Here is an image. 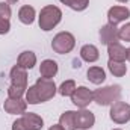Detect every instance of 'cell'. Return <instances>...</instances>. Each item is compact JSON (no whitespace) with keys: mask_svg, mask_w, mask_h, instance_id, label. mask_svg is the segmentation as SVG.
Listing matches in <instances>:
<instances>
[{"mask_svg":"<svg viewBox=\"0 0 130 130\" xmlns=\"http://www.w3.org/2000/svg\"><path fill=\"white\" fill-rule=\"evenodd\" d=\"M61 20H62V11L55 5H47L39 12L38 24H39L41 30L50 32L61 23Z\"/></svg>","mask_w":130,"mask_h":130,"instance_id":"obj_1","label":"cell"},{"mask_svg":"<svg viewBox=\"0 0 130 130\" xmlns=\"http://www.w3.org/2000/svg\"><path fill=\"white\" fill-rule=\"evenodd\" d=\"M121 98V86L120 85H109L94 91V101L98 106H110Z\"/></svg>","mask_w":130,"mask_h":130,"instance_id":"obj_2","label":"cell"},{"mask_svg":"<svg viewBox=\"0 0 130 130\" xmlns=\"http://www.w3.org/2000/svg\"><path fill=\"white\" fill-rule=\"evenodd\" d=\"M76 45V38L70 32H59L55 35L52 41V48L58 55H67L70 53Z\"/></svg>","mask_w":130,"mask_h":130,"instance_id":"obj_3","label":"cell"},{"mask_svg":"<svg viewBox=\"0 0 130 130\" xmlns=\"http://www.w3.org/2000/svg\"><path fill=\"white\" fill-rule=\"evenodd\" d=\"M35 88H36V92H38V97L41 100V103L52 100L55 97V94L58 92V88H56V83L53 82V79L39 77L35 83Z\"/></svg>","mask_w":130,"mask_h":130,"instance_id":"obj_4","label":"cell"},{"mask_svg":"<svg viewBox=\"0 0 130 130\" xmlns=\"http://www.w3.org/2000/svg\"><path fill=\"white\" fill-rule=\"evenodd\" d=\"M110 120L115 124H126L130 121V104L126 101H115L110 104V112H109Z\"/></svg>","mask_w":130,"mask_h":130,"instance_id":"obj_5","label":"cell"},{"mask_svg":"<svg viewBox=\"0 0 130 130\" xmlns=\"http://www.w3.org/2000/svg\"><path fill=\"white\" fill-rule=\"evenodd\" d=\"M71 101L74 106H77L80 109H86L89 106V103L94 101V92L91 89H88L86 86H77L71 95Z\"/></svg>","mask_w":130,"mask_h":130,"instance_id":"obj_6","label":"cell"},{"mask_svg":"<svg viewBox=\"0 0 130 130\" xmlns=\"http://www.w3.org/2000/svg\"><path fill=\"white\" fill-rule=\"evenodd\" d=\"M11 77V85L20 89L27 91V70L21 68L20 65H14L9 73Z\"/></svg>","mask_w":130,"mask_h":130,"instance_id":"obj_7","label":"cell"},{"mask_svg":"<svg viewBox=\"0 0 130 130\" xmlns=\"http://www.w3.org/2000/svg\"><path fill=\"white\" fill-rule=\"evenodd\" d=\"M98 35H100V42L104 44V45H110V44L120 41L117 24H110V23H107V24L101 26V29H100V33H98Z\"/></svg>","mask_w":130,"mask_h":130,"instance_id":"obj_8","label":"cell"},{"mask_svg":"<svg viewBox=\"0 0 130 130\" xmlns=\"http://www.w3.org/2000/svg\"><path fill=\"white\" fill-rule=\"evenodd\" d=\"M95 124V117L88 109H80L76 112V127L80 130H88Z\"/></svg>","mask_w":130,"mask_h":130,"instance_id":"obj_9","label":"cell"},{"mask_svg":"<svg viewBox=\"0 0 130 130\" xmlns=\"http://www.w3.org/2000/svg\"><path fill=\"white\" fill-rule=\"evenodd\" d=\"M127 18H130V9L126 6H112L109 11H107V21L110 24H118V23H123L126 21Z\"/></svg>","mask_w":130,"mask_h":130,"instance_id":"obj_10","label":"cell"},{"mask_svg":"<svg viewBox=\"0 0 130 130\" xmlns=\"http://www.w3.org/2000/svg\"><path fill=\"white\" fill-rule=\"evenodd\" d=\"M5 110L9 115H23L27 109V101L23 98H6L3 104Z\"/></svg>","mask_w":130,"mask_h":130,"instance_id":"obj_11","label":"cell"},{"mask_svg":"<svg viewBox=\"0 0 130 130\" xmlns=\"http://www.w3.org/2000/svg\"><path fill=\"white\" fill-rule=\"evenodd\" d=\"M107 55H109L110 61L124 62L127 59V48L124 45H121L120 42H113V44L107 45Z\"/></svg>","mask_w":130,"mask_h":130,"instance_id":"obj_12","label":"cell"},{"mask_svg":"<svg viewBox=\"0 0 130 130\" xmlns=\"http://www.w3.org/2000/svg\"><path fill=\"white\" fill-rule=\"evenodd\" d=\"M58 71H59L58 62L53 61V59H45V61H42L41 65H39V74L44 79H53L58 74Z\"/></svg>","mask_w":130,"mask_h":130,"instance_id":"obj_13","label":"cell"},{"mask_svg":"<svg viewBox=\"0 0 130 130\" xmlns=\"http://www.w3.org/2000/svg\"><path fill=\"white\" fill-rule=\"evenodd\" d=\"M80 58L88 62V64H92V62H97L98 58H100V52L94 44H85L82 48H80Z\"/></svg>","mask_w":130,"mask_h":130,"instance_id":"obj_14","label":"cell"},{"mask_svg":"<svg viewBox=\"0 0 130 130\" xmlns=\"http://www.w3.org/2000/svg\"><path fill=\"white\" fill-rule=\"evenodd\" d=\"M21 120H23L24 124L29 127V130H41L42 126H44V120H42L39 115L33 113V112H29V113L24 112V113L21 115Z\"/></svg>","mask_w":130,"mask_h":130,"instance_id":"obj_15","label":"cell"},{"mask_svg":"<svg viewBox=\"0 0 130 130\" xmlns=\"http://www.w3.org/2000/svg\"><path fill=\"white\" fill-rule=\"evenodd\" d=\"M17 65H20L24 70H32L36 65V55L30 50H26V52L20 53V56L17 59Z\"/></svg>","mask_w":130,"mask_h":130,"instance_id":"obj_16","label":"cell"},{"mask_svg":"<svg viewBox=\"0 0 130 130\" xmlns=\"http://www.w3.org/2000/svg\"><path fill=\"white\" fill-rule=\"evenodd\" d=\"M36 18V11L35 8L30 5H24L20 8L18 11V20L23 23V24H32Z\"/></svg>","mask_w":130,"mask_h":130,"instance_id":"obj_17","label":"cell"},{"mask_svg":"<svg viewBox=\"0 0 130 130\" xmlns=\"http://www.w3.org/2000/svg\"><path fill=\"white\" fill-rule=\"evenodd\" d=\"M86 76H88V80L94 85H101L104 80H106V71L101 68V67H91L88 71H86Z\"/></svg>","mask_w":130,"mask_h":130,"instance_id":"obj_18","label":"cell"},{"mask_svg":"<svg viewBox=\"0 0 130 130\" xmlns=\"http://www.w3.org/2000/svg\"><path fill=\"white\" fill-rule=\"evenodd\" d=\"M59 124L64 130H76V112L74 110H65L59 117Z\"/></svg>","mask_w":130,"mask_h":130,"instance_id":"obj_19","label":"cell"},{"mask_svg":"<svg viewBox=\"0 0 130 130\" xmlns=\"http://www.w3.org/2000/svg\"><path fill=\"white\" fill-rule=\"evenodd\" d=\"M107 68H109V71H110L115 77H123V76H126V73H127V65H126V62H118V61H110V59H109Z\"/></svg>","mask_w":130,"mask_h":130,"instance_id":"obj_20","label":"cell"},{"mask_svg":"<svg viewBox=\"0 0 130 130\" xmlns=\"http://www.w3.org/2000/svg\"><path fill=\"white\" fill-rule=\"evenodd\" d=\"M76 82L74 80H65V82H62V85L58 88V92L62 95V97H71L73 95V92L76 91Z\"/></svg>","mask_w":130,"mask_h":130,"instance_id":"obj_21","label":"cell"},{"mask_svg":"<svg viewBox=\"0 0 130 130\" xmlns=\"http://www.w3.org/2000/svg\"><path fill=\"white\" fill-rule=\"evenodd\" d=\"M26 101H27V104H39V103H41L35 85L27 88V91H26Z\"/></svg>","mask_w":130,"mask_h":130,"instance_id":"obj_22","label":"cell"},{"mask_svg":"<svg viewBox=\"0 0 130 130\" xmlns=\"http://www.w3.org/2000/svg\"><path fill=\"white\" fill-rule=\"evenodd\" d=\"M68 6H70L73 11L82 12V11H85V9L89 6V0H70Z\"/></svg>","mask_w":130,"mask_h":130,"instance_id":"obj_23","label":"cell"},{"mask_svg":"<svg viewBox=\"0 0 130 130\" xmlns=\"http://www.w3.org/2000/svg\"><path fill=\"white\" fill-rule=\"evenodd\" d=\"M11 15H12L11 5L5 3V2H0V20H9L11 21Z\"/></svg>","mask_w":130,"mask_h":130,"instance_id":"obj_24","label":"cell"},{"mask_svg":"<svg viewBox=\"0 0 130 130\" xmlns=\"http://www.w3.org/2000/svg\"><path fill=\"white\" fill-rule=\"evenodd\" d=\"M118 36H120L121 41L130 42V23H126L123 27L118 29Z\"/></svg>","mask_w":130,"mask_h":130,"instance_id":"obj_25","label":"cell"},{"mask_svg":"<svg viewBox=\"0 0 130 130\" xmlns=\"http://www.w3.org/2000/svg\"><path fill=\"white\" fill-rule=\"evenodd\" d=\"M26 94L24 89H20V88H15V86H9L8 88V97L9 98H23V95Z\"/></svg>","mask_w":130,"mask_h":130,"instance_id":"obj_26","label":"cell"},{"mask_svg":"<svg viewBox=\"0 0 130 130\" xmlns=\"http://www.w3.org/2000/svg\"><path fill=\"white\" fill-rule=\"evenodd\" d=\"M11 30V21L9 20H0V35H6Z\"/></svg>","mask_w":130,"mask_h":130,"instance_id":"obj_27","label":"cell"},{"mask_svg":"<svg viewBox=\"0 0 130 130\" xmlns=\"http://www.w3.org/2000/svg\"><path fill=\"white\" fill-rule=\"evenodd\" d=\"M12 130H29V127L24 124V121L21 118H18L12 123Z\"/></svg>","mask_w":130,"mask_h":130,"instance_id":"obj_28","label":"cell"},{"mask_svg":"<svg viewBox=\"0 0 130 130\" xmlns=\"http://www.w3.org/2000/svg\"><path fill=\"white\" fill-rule=\"evenodd\" d=\"M48 130H64V129H62L61 124H53V126H50V129Z\"/></svg>","mask_w":130,"mask_h":130,"instance_id":"obj_29","label":"cell"},{"mask_svg":"<svg viewBox=\"0 0 130 130\" xmlns=\"http://www.w3.org/2000/svg\"><path fill=\"white\" fill-rule=\"evenodd\" d=\"M59 2L64 3V5H67V6H68V3H70V0H59Z\"/></svg>","mask_w":130,"mask_h":130,"instance_id":"obj_30","label":"cell"},{"mask_svg":"<svg viewBox=\"0 0 130 130\" xmlns=\"http://www.w3.org/2000/svg\"><path fill=\"white\" fill-rule=\"evenodd\" d=\"M127 61L130 62V47L127 48Z\"/></svg>","mask_w":130,"mask_h":130,"instance_id":"obj_31","label":"cell"},{"mask_svg":"<svg viewBox=\"0 0 130 130\" xmlns=\"http://www.w3.org/2000/svg\"><path fill=\"white\" fill-rule=\"evenodd\" d=\"M17 2H18V0H8L9 5H14V3H17Z\"/></svg>","mask_w":130,"mask_h":130,"instance_id":"obj_32","label":"cell"},{"mask_svg":"<svg viewBox=\"0 0 130 130\" xmlns=\"http://www.w3.org/2000/svg\"><path fill=\"white\" fill-rule=\"evenodd\" d=\"M117 2H120V3H127L129 0H117Z\"/></svg>","mask_w":130,"mask_h":130,"instance_id":"obj_33","label":"cell"},{"mask_svg":"<svg viewBox=\"0 0 130 130\" xmlns=\"http://www.w3.org/2000/svg\"><path fill=\"white\" fill-rule=\"evenodd\" d=\"M112 130H121V129H112Z\"/></svg>","mask_w":130,"mask_h":130,"instance_id":"obj_34","label":"cell"}]
</instances>
